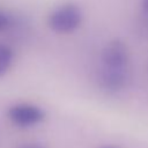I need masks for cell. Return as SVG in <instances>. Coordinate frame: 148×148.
I'll return each mask as SVG.
<instances>
[{
  "instance_id": "ba28073f",
  "label": "cell",
  "mask_w": 148,
  "mask_h": 148,
  "mask_svg": "<svg viewBox=\"0 0 148 148\" xmlns=\"http://www.w3.org/2000/svg\"><path fill=\"white\" fill-rule=\"evenodd\" d=\"M141 9L143 13L148 14V0H141Z\"/></svg>"
},
{
  "instance_id": "7a4b0ae2",
  "label": "cell",
  "mask_w": 148,
  "mask_h": 148,
  "mask_svg": "<svg viewBox=\"0 0 148 148\" xmlns=\"http://www.w3.org/2000/svg\"><path fill=\"white\" fill-rule=\"evenodd\" d=\"M131 76L130 67H103L98 71V83L106 91L123 89Z\"/></svg>"
},
{
  "instance_id": "9c48e42d",
  "label": "cell",
  "mask_w": 148,
  "mask_h": 148,
  "mask_svg": "<svg viewBox=\"0 0 148 148\" xmlns=\"http://www.w3.org/2000/svg\"><path fill=\"white\" fill-rule=\"evenodd\" d=\"M21 148H42L40 146H37V145H27V146H23Z\"/></svg>"
},
{
  "instance_id": "5b68a950",
  "label": "cell",
  "mask_w": 148,
  "mask_h": 148,
  "mask_svg": "<svg viewBox=\"0 0 148 148\" xmlns=\"http://www.w3.org/2000/svg\"><path fill=\"white\" fill-rule=\"evenodd\" d=\"M14 59V52L10 46L0 43V76H2L10 67Z\"/></svg>"
},
{
  "instance_id": "3957f363",
  "label": "cell",
  "mask_w": 148,
  "mask_h": 148,
  "mask_svg": "<svg viewBox=\"0 0 148 148\" xmlns=\"http://www.w3.org/2000/svg\"><path fill=\"white\" fill-rule=\"evenodd\" d=\"M101 66L103 67H130V52L120 40L108 43L101 53Z\"/></svg>"
},
{
  "instance_id": "6da1fadb",
  "label": "cell",
  "mask_w": 148,
  "mask_h": 148,
  "mask_svg": "<svg viewBox=\"0 0 148 148\" xmlns=\"http://www.w3.org/2000/svg\"><path fill=\"white\" fill-rule=\"evenodd\" d=\"M82 22V12L74 3H65L54 8L49 15L50 28L59 34H68L79 28Z\"/></svg>"
},
{
  "instance_id": "52a82bcc",
  "label": "cell",
  "mask_w": 148,
  "mask_h": 148,
  "mask_svg": "<svg viewBox=\"0 0 148 148\" xmlns=\"http://www.w3.org/2000/svg\"><path fill=\"white\" fill-rule=\"evenodd\" d=\"M142 25L148 31V14L147 13H143V16H142Z\"/></svg>"
},
{
  "instance_id": "277c9868",
  "label": "cell",
  "mask_w": 148,
  "mask_h": 148,
  "mask_svg": "<svg viewBox=\"0 0 148 148\" xmlns=\"http://www.w3.org/2000/svg\"><path fill=\"white\" fill-rule=\"evenodd\" d=\"M10 121L20 127H28L38 124L44 118V112L40 108L31 104H17L8 110Z\"/></svg>"
},
{
  "instance_id": "30bf717a",
  "label": "cell",
  "mask_w": 148,
  "mask_h": 148,
  "mask_svg": "<svg viewBox=\"0 0 148 148\" xmlns=\"http://www.w3.org/2000/svg\"><path fill=\"white\" fill-rule=\"evenodd\" d=\"M106 148H111V147H106Z\"/></svg>"
},
{
  "instance_id": "8992f818",
  "label": "cell",
  "mask_w": 148,
  "mask_h": 148,
  "mask_svg": "<svg viewBox=\"0 0 148 148\" xmlns=\"http://www.w3.org/2000/svg\"><path fill=\"white\" fill-rule=\"evenodd\" d=\"M10 23H12L10 15L7 12H5L2 8H0V31H3L7 28H9Z\"/></svg>"
}]
</instances>
